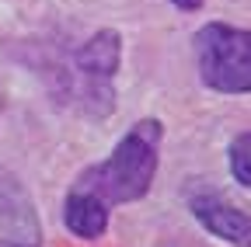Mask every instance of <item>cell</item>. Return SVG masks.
Here are the masks:
<instances>
[{
	"instance_id": "cell-6",
	"label": "cell",
	"mask_w": 251,
	"mask_h": 247,
	"mask_svg": "<svg viewBox=\"0 0 251 247\" xmlns=\"http://www.w3.org/2000/svg\"><path fill=\"white\" fill-rule=\"evenodd\" d=\"M0 247H39V237H0Z\"/></svg>"
},
{
	"instance_id": "cell-5",
	"label": "cell",
	"mask_w": 251,
	"mask_h": 247,
	"mask_svg": "<svg viewBox=\"0 0 251 247\" xmlns=\"http://www.w3.org/2000/svg\"><path fill=\"white\" fill-rule=\"evenodd\" d=\"M227 164H230L234 181H241L244 188H251V129L234 136V143L227 150Z\"/></svg>"
},
{
	"instance_id": "cell-4",
	"label": "cell",
	"mask_w": 251,
	"mask_h": 247,
	"mask_svg": "<svg viewBox=\"0 0 251 247\" xmlns=\"http://www.w3.org/2000/svg\"><path fill=\"white\" fill-rule=\"evenodd\" d=\"M185 202H188V212L199 220V226L206 233H213L216 240H224L230 247H251V212H244L241 205L224 199L216 188H209V184H188Z\"/></svg>"
},
{
	"instance_id": "cell-7",
	"label": "cell",
	"mask_w": 251,
	"mask_h": 247,
	"mask_svg": "<svg viewBox=\"0 0 251 247\" xmlns=\"http://www.w3.org/2000/svg\"><path fill=\"white\" fill-rule=\"evenodd\" d=\"M171 4H175L178 11H199V7L206 4V0H171Z\"/></svg>"
},
{
	"instance_id": "cell-1",
	"label": "cell",
	"mask_w": 251,
	"mask_h": 247,
	"mask_svg": "<svg viewBox=\"0 0 251 247\" xmlns=\"http://www.w3.org/2000/svg\"><path fill=\"white\" fill-rule=\"evenodd\" d=\"M164 126L161 118H140L129 126L101 164L87 167L63 199V223L77 240H101L115 205L147 199L161 164Z\"/></svg>"
},
{
	"instance_id": "cell-3",
	"label": "cell",
	"mask_w": 251,
	"mask_h": 247,
	"mask_svg": "<svg viewBox=\"0 0 251 247\" xmlns=\"http://www.w3.org/2000/svg\"><path fill=\"white\" fill-rule=\"evenodd\" d=\"M122 63V35L115 28H98L87 42L77 45V52L70 56V67L80 80V98H84V112H91L94 118H105L115 108V73Z\"/></svg>"
},
{
	"instance_id": "cell-2",
	"label": "cell",
	"mask_w": 251,
	"mask_h": 247,
	"mask_svg": "<svg viewBox=\"0 0 251 247\" xmlns=\"http://www.w3.org/2000/svg\"><path fill=\"white\" fill-rule=\"evenodd\" d=\"M196 67L216 94H251V28L209 21L196 32Z\"/></svg>"
}]
</instances>
